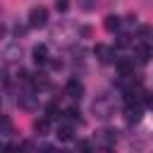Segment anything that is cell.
Here are the masks:
<instances>
[{
  "instance_id": "1",
  "label": "cell",
  "mask_w": 153,
  "mask_h": 153,
  "mask_svg": "<svg viewBox=\"0 0 153 153\" xmlns=\"http://www.w3.org/2000/svg\"><path fill=\"white\" fill-rule=\"evenodd\" d=\"M45 24H48V10H45L43 5L31 7V10H29V26L41 29V26H45Z\"/></svg>"
},
{
  "instance_id": "2",
  "label": "cell",
  "mask_w": 153,
  "mask_h": 153,
  "mask_svg": "<svg viewBox=\"0 0 153 153\" xmlns=\"http://www.w3.org/2000/svg\"><path fill=\"white\" fill-rule=\"evenodd\" d=\"M65 93H67L69 98H76V100H79V98L84 96V84L76 81V79H69L67 86H65Z\"/></svg>"
},
{
  "instance_id": "3",
  "label": "cell",
  "mask_w": 153,
  "mask_h": 153,
  "mask_svg": "<svg viewBox=\"0 0 153 153\" xmlns=\"http://www.w3.org/2000/svg\"><path fill=\"white\" fill-rule=\"evenodd\" d=\"M31 55H33V62L36 65H48L50 60V55H48V48L43 45V43H38V45H33V50H31Z\"/></svg>"
},
{
  "instance_id": "4",
  "label": "cell",
  "mask_w": 153,
  "mask_h": 153,
  "mask_svg": "<svg viewBox=\"0 0 153 153\" xmlns=\"http://www.w3.org/2000/svg\"><path fill=\"white\" fill-rule=\"evenodd\" d=\"M124 120L131 124V122H139L141 120V108L136 103H127V110H124Z\"/></svg>"
},
{
  "instance_id": "5",
  "label": "cell",
  "mask_w": 153,
  "mask_h": 153,
  "mask_svg": "<svg viewBox=\"0 0 153 153\" xmlns=\"http://www.w3.org/2000/svg\"><path fill=\"white\" fill-rule=\"evenodd\" d=\"M93 53H96V57H98V60H100L103 65H108V62H112V50H110L108 45H103V43H98Z\"/></svg>"
},
{
  "instance_id": "6",
  "label": "cell",
  "mask_w": 153,
  "mask_h": 153,
  "mask_svg": "<svg viewBox=\"0 0 153 153\" xmlns=\"http://www.w3.org/2000/svg\"><path fill=\"white\" fill-rule=\"evenodd\" d=\"M33 131H36L38 136H45V134L50 131V117H38V120H33Z\"/></svg>"
},
{
  "instance_id": "7",
  "label": "cell",
  "mask_w": 153,
  "mask_h": 153,
  "mask_svg": "<svg viewBox=\"0 0 153 153\" xmlns=\"http://www.w3.org/2000/svg\"><path fill=\"white\" fill-rule=\"evenodd\" d=\"M151 57H153V48H151V45H146V43L136 45V60H139V62H143V65H146Z\"/></svg>"
},
{
  "instance_id": "8",
  "label": "cell",
  "mask_w": 153,
  "mask_h": 153,
  "mask_svg": "<svg viewBox=\"0 0 153 153\" xmlns=\"http://www.w3.org/2000/svg\"><path fill=\"white\" fill-rule=\"evenodd\" d=\"M36 98H38V96H33V93L19 96V108H22V110H36Z\"/></svg>"
},
{
  "instance_id": "9",
  "label": "cell",
  "mask_w": 153,
  "mask_h": 153,
  "mask_svg": "<svg viewBox=\"0 0 153 153\" xmlns=\"http://www.w3.org/2000/svg\"><path fill=\"white\" fill-rule=\"evenodd\" d=\"M72 136H74V129L69 124H60L57 127V139L60 141H72Z\"/></svg>"
},
{
  "instance_id": "10",
  "label": "cell",
  "mask_w": 153,
  "mask_h": 153,
  "mask_svg": "<svg viewBox=\"0 0 153 153\" xmlns=\"http://www.w3.org/2000/svg\"><path fill=\"white\" fill-rule=\"evenodd\" d=\"M120 24H122V19H120L117 14H108V17H105V29H108V31H117Z\"/></svg>"
},
{
  "instance_id": "11",
  "label": "cell",
  "mask_w": 153,
  "mask_h": 153,
  "mask_svg": "<svg viewBox=\"0 0 153 153\" xmlns=\"http://www.w3.org/2000/svg\"><path fill=\"white\" fill-rule=\"evenodd\" d=\"M98 139H100L103 143H115V141H117V131H115V129H103Z\"/></svg>"
},
{
  "instance_id": "12",
  "label": "cell",
  "mask_w": 153,
  "mask_h": 153,
  "mask_svg": "<svg viewBox=\"0 0 153 153\" xmlns=\"http://www.w3.org/2000/svg\"><path fill=\"white\" fill-rule=\"evenodd\" d=\"M117 69H120V74H122V76H129L134 67H131V62H129V60H117Z\"/></svg>"
},
{
  "instance_id": "13",
  "label": "cell",
  "mask_w": 153,
  "mask_h": 153,
  "mask_svg": "<svg viewBox=\"0 0 153 153\" xmlns=\"http://www.w3.org/2000/svg\"><path fill=\"white\" fill-rule=\"evenodd\" d=\"M57 115H60V108H57V103H48V105H45V117L55 120Z\"/></svg>"
},
{
  "instance_id": "14",
  "label": "cell",
  "mask_w": 153,
  "mask_h": 153,
  "mask_svg": "<svg viewBox=\"0 0 153 153\" xmlns=\"http://www.w3.org/2000/svg\"><path fill=\"white\" fill-rule=\"evenodd\" d=\"M0 134H12V122L7 117H0Z\"/></svg>"
},
{
  "instance_id": "15",
  "label": "cell",
  "mask_w": 153,
  "mask_h": 153,
  "mask_svg": "<svg viewBox=\"0 0 153 153\" xmlns=\"http://www.w3.org/2000/svg\"><path fill=\"white\" fill-rule=\"evenodd\" d=\"M65 115H67V120H72V122H74V120L79 122V120H81V117H79V108H67Z\"/></svg>"
},
{
  "instance_id": "16",
  "label": "cell",
  "mask_w": 153,
  "mask_h": 153,
  "mask_svg": "<svg viewBox=\"0 0 153 153\" xmlns=\"http://www.w3.org/2000/svg\"><path fill=\"white\" fill-rule=\"evenodd\" d=\"M55 10L57 12H67L69 10V0H55Z\"/></svg>"
},
{
  "instance_id": "17",
  "label": "cell",
  "mask_w": 153,
  "mask_h": 153,
  "mask_svg": "<svg viewBox=\"0 0 153 153\" xmlns=\"http://www.w3.org/2000/svg\"><path fill=\"white\" fill-rule=\"evenodd\" d=\"M79 7L88 12V10H93V7H96V0H79Z\"/></svg>"
},
{
  "instance_id": "18",
  "label": "cell",
  "mask_w": 153,
  "mask_h": 153,
  "mask_svg": "<svg viewBox=\"0 0 153 153\" xmlns=\"http://www.w3.org/2000/svg\"><path fill=\"white\" fill-rule=\"evenodd\" d=\"M76 148H81V151H91V143H86V141H79V143H76Z\"/></svg>"
},
{
  "instance_id": "19",
  "label": "cell",
  "mask_w": 153,
  "mask_h": 153,
  "mask_svg": "<svg viewBox=\"0 0 153 153\" xmlns=\"http://www.w3.org/2000/svg\"><path fill=\"white\" fill-rule=\"evenodd\" d=\"M0 105H2V100H0Z\"/></svg>"
}]
</instances>
